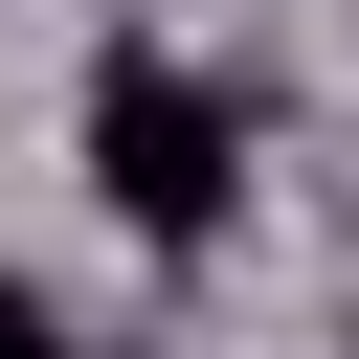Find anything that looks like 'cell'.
I'll return each mask as SVG.
<instances>
[{
  "mask_svg": "<svg viewBox=\"0 0 359 359\" xmlns=\"http://www.w3.org/2000/svg\"><path fill=\"white\" fill-rule=\"evenodd\" d=\"M0 359H67V314H45V292H22V269H0Z\"/></svg>",
  "mask_w": 359,
  "mask_h": 359,
  "instance_id": "7a4b0ae2",
  "label": "cell"
},
{
  "mask_svg": "<svg viewBox=\"0 0 359 359\" xmlns=\"http://www.w3.org/2000/svg\"><path fill=\"white\" fill-rule=\"evenodd\" d=\"M90 202L157 224V247H202V224L247 202V112H224L180 45H112V67H90Z\"/></svg>",
  "mask_w": 359,
  "mask_h": 359,
  "instance_id": "6da1fadb",
  "label": "cell"
}]
</instances>
